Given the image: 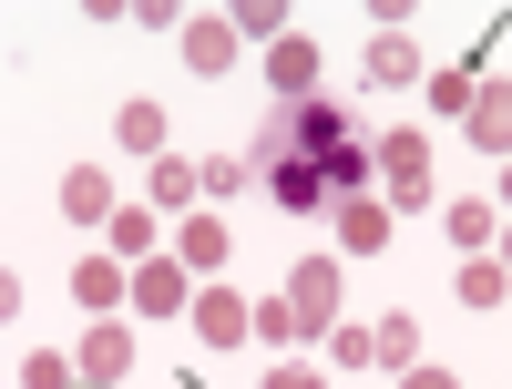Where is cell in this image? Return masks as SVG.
I'll use <instances>...</instances> for the list:
<instances>
[{"instance_id": "cell-1", "label": "cell", "mask_w": 512, "mask_h": 389, "mask_svg": "<svg viewBox=\"0 0 512 389\" xmlns=\"http://www.w3.org/2000/svg\"><path fill=\"white\" fill-rule=\"evenodd\" d=\"M267 164H277V205H297V215L328 205V164H308V154H267Z\"/></svg>"}, {"instance_id": "cell-2", "label": "cell", "mask_w": 512, "mask_h": 389, "mask_svg": "<svg viewBox=\"0 0 512 389\" xmlns=\"http://www.w3.org/2000/svg\"><path fill=\"white\" fill-rule=\"evenodd\" d=\"M308 82H318V52H308V41H277V93L308 103Z\"/></svg>"}, {"instance_id": "cell-3", "label": "cell", "mask_w": 512, "mask_h": 389, "mask_svg": "<svg viewBox=\"0 0 512 389\" xmlns=\"http://www.w3.org/2000/svg\"><path fill=\"white\" fill-rule=\"evenodd\" d=\"M72 297H82V308H123V267H113V256H93V267L72 277Z\"/></svg>"}, {"instance_id": "cell-4", "label": "cell", "mask_w": 512, "mask_h": 389, "mask_svg": "<svg viewBox=\"0 0 512 389\" xmlns=\"http://www.w3.org/2000/svg\"><path fill=\"white\" fill-rule=\"evenodd\" d=\"M82 369H93V379H123V369H134V338H123V328H93V349H82Z\"/></svg>"}, {"instance_id": "cell-5", "label": "cell", "mask_w": 512, "mask_h": 389, "mask_svg": "<svg viewBox=\"0 0 512 389\" xmlns=\"http://www.w3.org/2000/svg\"><path fill=\"white\" fill-rule=\"evenodd\" d=\"M338 236H349L359 256H379V246H390V226H379V205H338Z\"/></svg>"}, {"instance_id": "cell-6", "label": "cell", "mask_w": 512, "mask_h": 389, "mask_svg": "<svg viewBox=\"0 0 512 389\" xmlns=\"http://www.w3.org/2000/svg\"><path fill=\"white\" fill-rule=\"evenodd\" d=\"M62 205H72V215H103L113 195H103V175H62Z\"/></svg>"}, {"instance_id": "cell-7", "label": "cell", "mask_w": 512, "mask_h": 389, "mask_svg": "<svg viewBox=\"0 0 512 389\" xmlns=\"http://www.w3.org/2000/svg\"><path fill=\"white\" fill-rule=\"evenodd\" d=\"M236 328H246V308H236V297H205V338H216V349H226Z\"/></svg>"}, {"instance_id": "cell-8", "label": "cell", "mask_w": 512, "mask_h": 389, "mask_svg": "<svg viewBox=\"0 0 512 389\" xmlns=\"http://www.w3.org/2000/svg\"><path fill=\"white\" fill-rule=\"evenodd\" d=\"M369 72H379V82H410L420 62H410V41H379V52H369Z\"/></svg>"}, {"instance_id": "cell-9", "label": "cell", "mask_w": 512, "mask_h": 389, "mask_svg": "<svg viewBox=\"0 0 512 389\" xmlns=\"http://www.w3.org/2000/svg\"><path fill=\"white\" fill-rule=\"evenodd\" d=\"M482 144H512V93H492V103H482Z\"/></svg>"}, {"instance_id": "cell-10", "label": "cell", "mask_w": 512, "mask_h": 389, "mask_svg": "<svg viewBox=\"0 0 512 389\" xmlns=\"http://www.w3.org/2000/svg\"><path fill=\"white\" fill-rule=\"evenodd\" d=\"M410 389H451V379H441V369H410Z\"/></svg>"}]
</instances>
